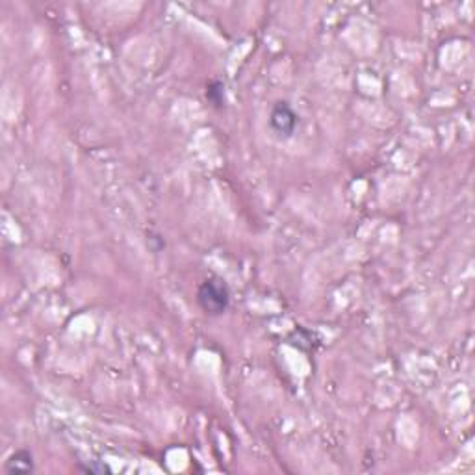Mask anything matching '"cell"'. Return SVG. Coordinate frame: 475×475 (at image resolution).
Returning <instances> with one entry per match:
<instances>
[{"label": "cell", "instance_id": "3957f363", "mask_svg": "<svg viewBox=\"0 0 475 475\" xmlns=\"http://www.w3.org/2000/svg\"><path fill=\"white\" fill-rule=\"evenodd\" d=\"M4 472L8 475H24L34 472V457L28 449H19L6 460Z\"/></svg>", "mask_w": 475, "mask_h": 475}, {"label": "cell", "instance_id": "6da1fadb", "mask_svg": "<svg viewBox=\"0 0 475 475\" xmlns=\"http://www.w3.org/2000/svg\"><path fill=\"white\" fill-rule=\"evenodd\" d=\"M231 295H228V288L223 281L217 279H208L200 284L199 292H197V302L203 308V312L208 316H219L227 310Z\"/></svg>", "mask_w": 475, "mask_h": 475}, {"label": "cell", "instance_id": "277c9868", "mask_svg": "<svg viewBox=\"0 0 475 475\" xmlns=\"http://www.w3.org/2000/svg\"><path fill=\"white\" fill-rule=\"evenodd\" d=\"M206 97L210 98L212 103L216 106H221L223 104V86L219 82H212L208 86V92H206Z\"/></svg>", "mask_w": 475, "mask_h": 475}, {"label": "cell", "instance_id": "5b68a950", "mask_svg": "<svg viewBox=\"0 0 475 475\" xmlns=\"http://www.w3.org/2000/svg\"><path fill=\"white\" fill-rule=\"evenodd\" d=\"M78 470L86 472V474H92V475H98V474H110V468L108 466L104 465H97V462H93V465H87V466H78Z\"/></svg>", "mask_w": 475, "mask_h": 475}, {"label": "cell", "instance_id": "7a4b0ae2", "mask_svg": "<svg viewBox=\"0 0 475 475\" xmlns=\"http://www.w3.org/2000/svg\"><path fill=\"white\" fill-rule=\"evenodd\" d=\"M270 126L277 136L281 138H290L295 132L297 115L288 103H277L275 108L271 110Z\"/></svg>", "mask_w": 475, "mask_h": 475}]
</instances>
